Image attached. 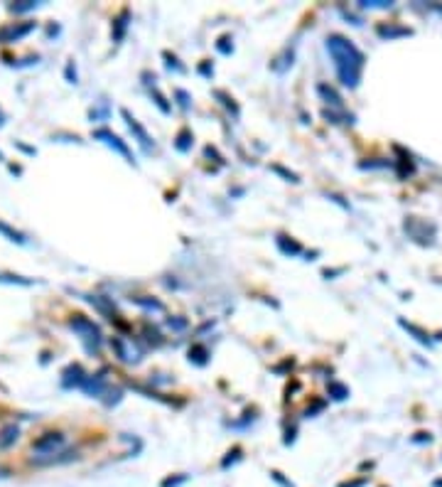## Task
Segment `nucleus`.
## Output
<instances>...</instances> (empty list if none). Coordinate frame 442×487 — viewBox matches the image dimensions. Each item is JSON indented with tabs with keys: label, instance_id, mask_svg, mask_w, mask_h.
Wrapping results in <instances>:
<instances>
[{
	"label": "nucleus",
	"instance_id": "obj_1",
	"mask_svg": "<svg viewBox=\"0 0 442 487\" xmlns=\"http://www.w3.org/2000/svg\"><path fill=\"white\" fill-rule=\"evenodd\" d=\"M327 52H330L332 62H334L339 82L349 89L359 87L361 74H364V64H366L364 52H361L351 39L342 37V34H330V37H327Z\"/></svg>",
	"mask_w": 442,
	"mask_h": 487
},
{
	"label": "nucleus",
	"instance_id": "obj_2",
	"mask_svg": "<svg viewBox=\"0 0 442 487\" xmlns=\"http://www.w3.org/2000/svg\"><path fill=\"white\" fill-rule=\"evenodd\" d=\"M72 327L79 332V335L84 337V340L93 342V350H96V347L101 345V332H98V327L93 325L91 320H86V317L77 315V317H74V320H72Z\"/></svg>",
	"mask_w": 442,
	"mask_h": 487
},
{
	"label": "nucleus",
	"instance_id": "obj_3",
	"mask_svg": "<svg viewBox=\"0 0 442 487\" xmlns=\"http://www.w3.org/2000/svg\"><path fill=\"white\" fill-rule=\"evenodd\" d=\"M96 138H101V141H103V143H106V146L116 148V151H118V153H121V156H126V158H128V160H131V163H133V158H131V153H128V148H126V146H123V143H121V138H118V136H113V133H111V131H106V128H101V131H96Z\"/></svg>",
	"mask_w": 442,
	"mask_h": 487
},
{
	"label": "nucleus",
	"instance_id": "obj_4",
	"mask_svg": "<svg viewBox=\"0 0 442 487\" xmlns=\"http://www.w3.org/2000/svg\"><path fill=\"white\" fill-rule=\"evenodd\" d=\"M123 116H126V121H128V128H131V131L138 136V141H141V146L145 148V151H150V136H148V133H145V128H143L141 123H138L136 118H133L128 111H123Z\"/></svg>",
	"mask_w": 442,
	"mask_h": 487
},
{
	"label": "nucleus",
	"instance_id": "obj_5",
	"mask_svg": "<svg viewBox=\"0 0 442 487\" xmlns=\"http://www.w3.org/2000/svg\"><path fill=\"white\" fill-rule=\"evenodd\" d=\"M317 91H320L322 96L327 99V103H332V106L342 108V99H339V94H337L332 87H327V84H320V87H317Z\"/></svg>",
	"mask_w": 442,
	"mask_h": 487
},
{
	"label": "nucleus",
	"instance_id": "obj_6",
	"mask_svg": "<svg viewBox=\"0 0 442 487\" xmlns=\"http://www.w3.org/2000/svg\"><path fill=\"white\" fill-rule=\"evenodd\" d=\"M15 441H18V429H15V426L3 429V434H0V450L8 448V445H13Z\"/></svg>",
	"mask_w": 442,
	"mask_h": 487
},
{
	"label": "nucleus",
	"instance_id": "obj_7",
	"mask_svg": "<svg viewBox=\"0 0 442 487\" xmlns=\"http://www.w3.org/2000/svg\"><path fill=\"white\" fill-rule=\"evenodd\" d=\"M379 34H381V37H398V34H413V32H410L408 27H394V25H389V27H386V25H381Z\"/></svg>",
	"mask_w": 442,
	"mask_h": 487
},
{
	"label": "nucleus",
	"instance_id": "obj_8",
	"mask_svg": "<svg viewBox=\"0 0 442 487\" xmlns=\"http://www.w3.org/2000/svg\"><path fill=\"white\" fill-rule=\"evenodd\" d=\"M401 327H405V330H408V332H413V335H415V340H418V342H423V345H430V337L425 335V332L420 330V327L410 325V322H405V320H401Z\"/></svg>",
	"mask_w": 442,
	"mask_h": 487
},
{
	"label": "nucleus",
	"instance_id": "obj_9",
	"mask_svg": "<svg viewBox=\"0 0 442 487\" xmlns=\"http://www.w3.org/2000/svg\"><path fill=\"white\" fill-rule=\"evenodd\" d=\"M332 391H334V399L337 401H342V399H346V396H349V391H346L342 384H332Z\"/></svg>",
	"mask_w": 442,
	"mask_h": 487
},
{
	"label": "nucleus",
	"instance_id": "obj_10",
	"mask_svg": "<svg viewBox=\"0 0 442 487\" xmlns=\"http://www.w3.org/2000/svg\"><path fill=\"white\" fill-rule=\"evenodd\" d=\"M394 3H386V0H371V3H364V8H391Z\"/></svg>",
	"mask_w": 442,
	"mask_h": 487
}]
</instances>
